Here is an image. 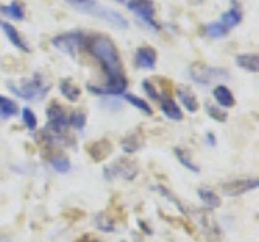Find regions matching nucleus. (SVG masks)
I'll use <instances>...</instances> for the list:
<instances>
[{"label": "nucleus", "mask_w": 259, "mask_h": 242, "mask_svg": "<svg viewBox=\"0 0 259 242\" xmlns=\"http://www.w3.org/2000/svg\"><path fill=\"white\" fill-rule=\"evenodd\" d=\"M60 92L65 96L70 102H76L81 96L80 87L76 86L71 80H62L60 81Z\"/></svg>", "instance_id": "obj_19"}, {"label": "nucleus", "mask_w": 259, "mask_h": 242, "mask_svg": "<svg viewBox=\"0 0 259 242\" xmlns=\"http://www.w3.org/2000/svg\"><path fill=\"white\" fill-rule=\"evenodd\" d=\"M198 196H199L201 201H203V203L208 205L209 208H217L219 205H220L219 196H217V194H215L214 191H211V189L199 187V189H198Z\"/></svg>", "instance_id": "obj_20"}, {"label": "nucleus", "mask_w": 259, "mask_h": 242, "mask_svg": "<svg viewBox=\"0 0 259 242\" xmlns=\"http://www.w3.org/2000/svg\"><path fill=\"white\" fill-rule=\"evenodd\" d=\"M235 61L241 70H246L250 73L259 71V57L256 54H240L236 55Z\"/></svg>", "instance_id": "obj_16"}, {"label": "nucleus", "mask_w": 259, "mask_h": 242, "mask_svg": "<svg viewBox=\"0 0 259 242\" xmlns=\"http://www.w3.org/2000/svg\"><path fill=\"white\" fill-rule=\"evenodd\" d=\"M141 86H142V89H144L146 91V94L147 96H149L152 101H159V96H161V92L157 91V87L154 86V84H152L149 80H144L141 82Z\"/></svg>", "instance_id": "obj_29"}, {"label": "nucleus", "mask_w": 259, "mask_h": 242, "mask_svg": "<svg viewBox=\"0 0 259 242\" xmlns=\"http://www.w3.org/2000/svg\"><path fill=\"white\" fill-rule=\"evenodd\" d=\"M80 242H99V241H96V239H93V238H84V239H81Z\"/></svg>", "instance_id": "obj_33"}, {"label": "nucleus", "mask_w": 259, "mask_h": 242, "mask_svg": "<svg viewBox=\"0 0 259 242\" xmlns=\"http://www.w3.org/2000/svg\"><path fill=\"white\" fill-rule=\"evenodd\" d=\"M47 120H49L47 129H50L52 133L63 134L68 128V115L65 112V108L57 102H54L47 108Z\"/></svg>", "instance_id": "obj_8"}, {"label": "nucleus", "mask_w": 259, "mask_h": 242, "mask_svg": "<svg viewBox=\"0 0 259 242\" xmlns=\"http://www.w3.org/2000/svg\"><path fill=\"white\" fill-rule=\"evenodd\" d=\"M96 222H97V226L102 231H109V233H112L114 231V224L107 222V217H102V215H99V217L96 218Z\"/></svg>", "instance_id": "obj_31"}, {"label": "nucleus", "mask_w": 259, "mask_h": 242, "mask_svg": "<svg viewBox=\"0 0 259 242\" xmlns=\"http://www.w3.org/2000/svg\"><path fill=\"white\" fill-rule=\"evenodd\" d=\"M0 26H2L5 36H7V39L13 44V47H17V49H20L21 52H31V49L28 47V44H26V42L21 39L18 29L15 28L13 24L5 23V21H0Z\"/></svg>", "instance_id": "obj_12"}, {"label": "nucleus", "mask_w": 259, "mask_h": 242, "mask_svg": "<svg viewBox=\"0 0 259 242\" xmlns=\"http://www.w3.org/2000/svg\"><path fill=\"white\" fill-rule=\"evenodd\" d=\"M73 7H75L78 12L91 15V17H96L99 20L105 21V23L112 24L114 28L118 29H126L128 28V20H126L123 15H120L115 10L104 7L102 3L94 2V0H84V2H76V0H68Z\"/></svg>", "instance_id": "obj_2"}, {"label": "nucleus", "mask_w": 259, "mask_h": 242, "mask_svg": "<svg viewBox=\"0 0 259 242\" xmlns=\"http://www.w3.org/2000/svg\"><path fill=\"white\" fill-rule=\"evenodd\" d=\"M118 2H125V0H118Z\"/></svg>", "instance_id": "obj_35"}, {"label": "nucleus", "mask_w": 259, "mask_h": 242, "mask_svg": "<svg viewBox=\"0 0 259 242\" xmlns=\"http://www.w3.org/2000/svg\"><path fill=\"white\" fill-rule=\"evenodd\" d=\"M76 2H84V0H76Z\"/></svg>", "instance_id": "obj_34"}, {"label": "nucleus", "mask_w": 259, "mask_h": 242, "mask_svg": "<svg viewBox=\"0 0 259 242\" xmlns=\"http://www.w3.org/2000/svg\"><path fill=\"white\" fill-rule=\"evenodd\" d=\"M86 40L88 38L83 33H80V31H71V33H65L54 38L52 39V45L59 52H62V54L73 57L76 52H80L81 49L86 47Z\"/></svg>", "instance_id": "obj_4"}, {"label": "nucleus", "mask_w": 259, "mask_h": 242, "mask_svg": "<svg viewBox=\"0 0 259 242\" xmlns=\"http://www.w3.org/2000/svg\"><path fill=\"white\" fill-rule=\"evenodd\" d=\"M126 7H128V10H131L146 26H149L152 31H159V24H157L154 20L156 5L152 0H128V2H126Z\"/></svg>", "instance_id": "obj_6"}, {"label": "nucleus", "mask_w": 259, "mask_h": 242, "mask_svg": "<svg viewBox=\"0 0 259 242\" xmlns=\"http://www.w3.org/2000/svg\"><path fill=\"white\" fill-rule=\"evenodd\" d=\"M140 147V141L135 139V136H130V138H126L123 141V150L126 154H131V152H135L136 149Z\"/></svg>", "instance_id": "obj_30"}, {"label": "nucleus", "mask_w": 259, "mask_h": 242, "mask_svg": "<svg viewBox=\"0 0 259 242\" xmlns=\"http://www.w3.org/2000/svg\"><path fill=\"white\" fill-rule=\"evenodd\" d=\"M110 152H112V145H110V142L107 139H100L89 147V155L96 161H102L104 159H107Z\"/></svg>", "instance_id": "obj_14"}, {"label": "nucleus", "mask_w": 259, "mask_h": 242, "mask_svg": "<svg viewBox=\"0 0 259 242\" xmlns=\"http://www.w3.org/2000/svg\"><path fill=\"white\" fill-rule=\"evenodd\" d=\"M0 13H3L5 17L12 18L15 21L24 20V8H23V5H21L20 2H17V0L12 2V3H8V5L0 7Z\"/></svg>", "instance_id": "obj_18"}, {"label": "nucleus", "mask_w": 259, "mask_h": 242, "mask_svg": "<svg viewBox=\"0 0 259 242\" xmlns=\"http://www.w3.org/2000/svg\"><path fill=\"white\" fill-rule=\"evenodd\" d=\"M156 61H157V52L152 47L146 45V47H140L136 50L135 63L141 70H152L156 66Z\"/></svg>", "instance_id": "obj_10"}, {"label": "nucleus", "mask_w": 259, "mask_h": 242, "mask_svg": "<svg viewBox=\"0 0 259 242\" xmlns=\"http://www.w3.org/2000/svg\"><path fill=\"white\" fill-rule=\"evenodd\" d=\"M125 101L130 102L133 107H136L138 110H141L142 113H146L147 117H151L152 115V108L149 107V103H147L146 101H142V99L133 96V94H125Z\"/></svg>", "instance_id": "obj_22"}, {"label": "nucleus", "mask_w": 259, "mask_h": 242, "mask_svg": "<svg viewBox=\"0 0 259 242\" xmlns=\"http://www.w3.org/2000/svg\"><path fill=\"white\" fill-rule=\"evenodd\" d=\"M50 165H52V168H54L55 171H59V173H68V171H70V160H68L67 157H63V155L52 159Z\"/></svg>", "instance_id": "obj_25"}, {"label": "nucleus", "mask_w": 259, "mask_h": 242, "mask_svg": "<svg viewBox=\"0 0 259 242\" xmlns=\"http://www.w3.org/2000/svg\"><path fill=\"white\" fill-rule=\"evenodd\" d=\"M189 78L201 86H208L215 80H220V78H229V73L225 70H220V68H214V66H208L204 63H193L189 66Z\"/></svg>", "instance_id": "obj_5"}, {"label": "nucleus", "mask_w": 259, "mask_h": 242, "mask_svg": "<svg viewBox=\"0 0 259 242\" xmlns=\"http://www.w3.org/2000/svg\"><path fill=\"white\" fill-rule=\"evenodd\" d=\"M159 105H161V110L164 112V115H165L167 118H170L173 121H180L182 120V110H180V107L175 103V101L168 96V94L164 91L161 92L159 96Z\"/></svg>", "instance_id": "obj_11"}, {"label": "nucleus", "mask_w": 259, "mask_h": 242, "mask_svg": "<svg viewBox=\"0 0 259 242\" xmlns=\"http://www.w3.org/2000/svg\"><path fill=\"white\" fill-rule=\"evenodd\" d=\"M177 96L180 99V102H182V105L188 110L189 113H196L199 110L198 99H196V96H194L191 91H189V89H187L185 86L178 87L177 89Z\"/></svg>", "instance_id": "obj_13"}, {"label": "nucleus", "mask_w": 259, "mask_h": 242, "mask_svg": "<svg viewBox=\"0 0 259 242\" xmlns=\"http://www.w3.org/2000/svg\"><path fill=\"white\" fill-rule=\"evenodd\" d=\"M206 112H208V115L211 118H214L215 121H220V123H224V121H227V113L222 112L220 108L214 107V105L211 103H206Z\"/></svg>", "instance_id": "obj_27"}, {"label": "nucleus", "mask_w": 259, "mask_h": 242, "mask_svg": "<svg viewBox=\"0 0 259 242\" xmlns=\"http://www.w3.org/2000/svg\"><path fill=\"white\" fill-rule=\"evenodd\" d=\"M104 175L107 180H114V178H125V180H133L138 175V166L135 161H130L126 159H118L112 165H109L104 170Z\"/></svg>", "instance_id": "obj_7"}, {"label": "nucleus", "mask_w": 259, "mask_h": 242, "mask_svg": "<svg viewBox=\"0 0 259 242\" xmlns=\"http://www.w3.org/2000/svg\"><path fill=\"white\" fill-rule=\"evenodd\" d=\"M175 155H177V159H178V161L182 163V165L185 166V168H188L189 171H194V173H198L199 171V168L194 165V163L188 159V155L185 154L183 150H180V149H175Z\"/></svg>", "instance_id": "obj_26"}, {"label": "nucleus", "mask_w": 259, "mask_h": 242, "mask_svg": "<svg viewBox=\"0 0 259 242\" xmlns=\"http://www.w3.org/2000/svg\"><path fill=\"white\" fill-rule=\"evenodd\" d=\"M214 99L217 101L219 105H222V107H225V108H230V107H234V105H235L234 94L230 92L229 87L222 86V84L214 89Z\"/></svg>", "instance_id": "obj_17"}, {"label": "nucleus", "mask_w": 259, "mask_h": 242, "mask_svg": "<svg viewBox=\"0 0 259 242\" xmlns=\"http://www.w3.org/2000/svg\"><path fill=\"white\" fill-rule=\"evenodd\" d=\"M241 20H243V13H241V10L238 7H234V8H230L229 12H225V13H222V17H220V21L219 23L224 26L225 29H234L236 28L240 23H241Z\"/></svg>", "instance_id": "obj_15"}, {"label": "nucleus", "mask_w": 259, "mask_h": 242, "mask_svg": "<svg viewBox=\"0 0 259 242\" xmlns=\"http://www.w3.org/2000/svg\"><path fill=\"white\" fill-rule=\"evenodd\" d=\"M208 139H209V142H211V144H212V145L215 144V141H214V134H212V133H209V134H208Z\"/></svg>", "instance_id": "obj_32"}, {"label": "nucleus", "mask_w": 259, "mask_h": 242, "mask_svg": "<svg viewBox=\"0 0 259 242\" xmlns=\"http://www.w3.org/2000/svg\"><path fill=\"white\" fill-rule=\"evenodd\" d=\"M198 2H201V0H198Z\"/></svg>", "instance_id": "obj_36"}, {"label": "nucleus", "mask_w": 259, "mask_h": 242, "mask_svg": "<svg viewBox=\"0 0 259 242\" xmlns=\"http://www.w3.org/2000/svg\"><path fill=\"white\" fill-rule=\"evenodd\" d=\"M86 49L102 65L105 75H107L105 86L88 84V91L96 94V96H120V94H123L128 82H126V78L123 75L120 55L114 40L107 36L94 34L88 38Z\"/></svg>", "instance_id": "obj_1"}, {"label": "nucleus", "mask_w": 259, "mask_h": 242, "mask_svg": "<svg viewBox=\"0 0 259 242\" xmlns=\"http://www.w3.org/2000/svg\"><path fill=\"white\" fill-rule=\"evenodd\" d=\"M8 89L15 96L24 99V101H38V99H44L47 96L50 86L39 73H36L31 80H21L18 82L8 81Z\"/></svg>", "instance_id": "obj_3"}, {"label": "nucleus", "mask_w": 259, "mask_h": 242, "mask_svg": "<svg viewBox=\"0 0 259 242\" xmlns=\"http://www.w3.org/2000/svg\"><path fill=\"white\" fill-rule=\"evenodd\" d=\"M23 121L26 124V128L31 131L36 129V126H38V118H36V115L33 113V110H29V108L23 110Z\"/></svg>", "instance_id": "obj_28"}, {"label": "nucleus", "mask_w": 259, "mask_h": 242, "mask_svg": "<svg viewBox=\"0 0 259 242\" xmlns=\"http://www.w3.org/2000/svg\"><path fill=\"white\" fill-rule=\"evenodd\" d=\"M68 126H73L76 129H83L86 126V113L84 112H73L70 117H68Z\"/></svg>", "instance_id": "obj_24"}, {"label": "nucleus", "mask_w": 259, "mask_h": 242, "mask_svg": "<svg viewBox=\"0 0 259 242\" xmlns=\"http://www.w3.org/2000/svg\"><path fill=\"white\" fill-rule=\"evenodd\" d=\"M258 186H259V181L256 178H241V180L224 182L222 184V192L230 197H238L250 191H255Z\"/></svg>", "instance_id": "obj_9"}, {"label": "nucleus", "mask_w": 259, "mask_h": 242, "mask_svg": "<svg viewBox=\"0 0 259 242\" xmlns=\"http://www.w3.org/2000/svg\"><path fill=\"white\" fill-rule=\"evenodd\" d=\"M227 33H229V29H225L224 26L219 23V21H214V23H209L208 26H206V34H208L209 38H212V39L225 38Z\"/></svg>", "instance_id": "obj_23"}, {"label": "nucleus", "mask_w": 259, "mask_h": 242, "mask_svg": "<svg viewBox=\"0 0 259 242\" xmlns=\"http://www.w3.org/2000/svg\"><path fill=\"white\" fill-rule=\"evenodd\" d=\"M18 113V105L10 99L0 96V117L2 118H10L15 117Z\"/></svg>", "instance_id": "obj_21"}]
</instances>
